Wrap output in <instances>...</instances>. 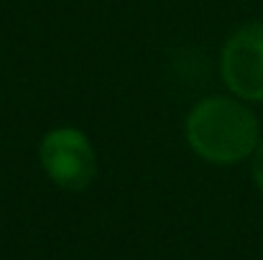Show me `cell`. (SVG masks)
<instances>
[{"label":"cell","instance_id":"cell-1","mask_svg":"<svg viewBox=\"0 0 263 260\" xmlns=\"http://www.w3.org/2000/svg\"><path fill=\"white\" fill-rule=\"evenodd\" d=\"M189 151L212 166L251 161L261 143V123L253 107L233 94H210L192 105L184 120Z\"/></svg>","mask_w":263,"mask_h":260},{"label":"cell","instance_id":"cell-2","mask_svg":"<svg viewBox=\"0 0 263 260\" xmlns=\"http://www.w3.org/2000/svg\"><path fill=\"white\" fill-rule=\"evenodd\" d=\"M39 166L64 191H85L97 176V151L80 128L59 125L39 141Z\"/></svg>","mask_w":263,"mask_h":260},{"label":"cell","instance_id":"cell-3","mask_svg":"<svg viewBox=\"0 0 263 260\" xmlns=\"http://www.w3.org/2000/svg\"><path fill=\"white\" fill-rule=\"evenodd\" d=\"M220 79L228 94L243 102H263V21L233 31L220 51Z\"/></svg>","mask_w":263,"mask_h":260},{"label":"cell","instance_id":"cell-4","mask_svg":"<svg viewBox=\"0 0 263 260\" xmlns=\"http://www.w3.org/2000/svg\"><path fill=\"white\" fill-rule=\"evenodd\" d=\"M251 178H253L256 189L261 191L263 196V138L258 143V148H256V153L251 156Z\"/></svg>","mask_w":263,"mask_h":260}]
</instances>
